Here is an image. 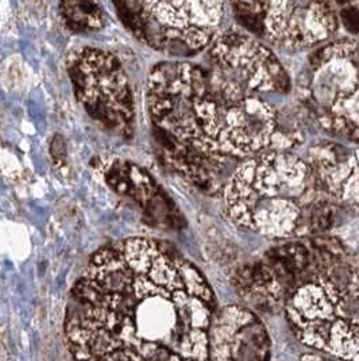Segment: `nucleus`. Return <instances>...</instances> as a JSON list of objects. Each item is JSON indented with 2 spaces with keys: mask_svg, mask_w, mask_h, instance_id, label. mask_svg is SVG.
Instances as JSON below:
<instances>
[{
  "mask_svg": "<svg viewBox=\"0 0 359 361\" xmlns=\"http://www.w3.org/2000/svg\"><path fill=\"white\" fill-rule=\"evenodd\" d=\"M216 298L166 243L132 237L100 247L72 290L73 361H213Z\"/></svg>",
  "mask_w": 359,
  "mask_h": 361,
  "instance_id": "obj_1",
  "label": "nucleus"
},
{
  "mask_svg": "<svg viewBox=\"0 0 359 361\" xmlns=\"http://www.w3.org/2000/svg\"><path fill=\"white\" fill-rule=\"evenodd\" d=\"M146 103L163 164L211 195L223 185L226 159L288 150L303 140L294 115L213 66H154Z\"/></svg>",
  "mask_w": 359,
  "mask_h": 361,
  "instance_id": "obj_2",
  "label": "nucleus"
},
{
  "mask_svg": "<svg viewBox=\"0 0 359 361\" xmlns=\"http://www.w3.org/2000/svg\"><path fill=\"white\" fill-rule=\"evenodd\" d=\"M225 202L237 225L266 237L320 234L335 224L336 204L310 164L288 150L246 159L225 187Z\"/></svg>",
  "mask_w": 359,
  "mask_h": 361,
  "instance_id": "obj_3",
  "label": "nucleus"
},
{
  "mask_svg": "<svg viewBox=\"0 0 359 361\" xmlns=\"http://www.w3.org/2000/svg\"><path fill=\"white\" fill-rule=\"evenodd\" d=\"M284 310L297 340L339 361H359V255L316 267Z\"/></svg>",
  "mask_w": 359,
  "mask_h": 361,
  "instance_id": "obj_4",
  "label": "nucleus"
},
{
  "mask_svg": "<svg viewBox=\"0 0 359 361\" xmlns=\"http://www.w3.org/2000/svg\"><path fill=\"white\" fill-rule=\"evenodd\" d=\"M300 100L332 135L359 142V42L343 38L310 56L298 84Z\"/></svg>",
  "mask_w": 359,
  "mask_h": 361,
  "instance_id": "obj_5",
  "label": "nucleus"
},
{
  "mask_svg": "<svg viewBox=\"0 0 359 361\" xmlns=\"http://www.w3.org/2000/svg\"><path fill=\"white\" fill-rule=\"evenodd\" d=\"M126 27L151 49L189 57L210 48L225 18L223 1H116Z\"/></svg>",
  "mask_w": 359,
  "mask_h": 361,
  "instance_id": "obj_6",
  "label": "nucleus"
},
{
  "mask_svg": "<svg viewBox=\"0 0 359 361\" xmlns=\"http://www.w3.org/2000/svg\"><path fill=\"white\" fill-rule=\"evenodd\" d=\"M66 69L85 111L108 132L130 140L135 107L130 82L119 60L106 50L82 47L69 51Z\"/></svg>",
  "mask_w": 359,
  "mask_h": 361,
  "instance_id": "obj_7",
  "label": "nucleus"
},
{
  "mask_svg": "<svg viewBox=\"0 0 359 361\" xmlns=\"http://www.w3.org/2000/svg\"><path fill=\"white\" fill-rule=\"evenodd\" d=\"M237 20L281 49L315 48L339 27L338 4L329 1H237Z\"/></svg>",
  "mask_w": 359,
  "mask_h": 361,
  "instance_id": "obj_8",
  "label": "nucleus"
},
{
  "mask_svg": "<svg viewBox=\"0 0 359 361\" xmlns=\"http://www.w3.org/2000/svg\"><path fill=\"white\" fill-rule=\"evenodd\" d=\"M210 64L258 95H288L291 79L277 57L260 41L238 32L219 34L208 49Z\"/></svg>",
  "mask_w": 359,
  "mask_h": 361,
  "instance_id": "obj_9",
  "label": "nucleus"
},
{
  "mask_svg": "<svg viewBox=\"0 0 359 361\" xmlns=\"http://www.w3.org/2000/svg\"><path fill=\"white\" fill-rule=\"evenodd\" d=\"M270 341L261 319L229 306L218 312L213 330V361H269Z\"/></svg>",
  "mask_w": 359,
  "mask_h": 361,
  "instance_id": "obj_10",
  "label": "nucleus"
},
{
  "mask_svg": "<svg viewBox=\"0 0 359 361\" xmlns=\"http://www.w3.org/2000/svg\"><path fill=\"white\" fill-rule=\"evenodd\" d=\"M308 164L327 197L359 214V149L323 142L310 149Z\"/></svg>",
  "mask_w": 359,
  "mask_h": 361,
  "instance_id": "obj_11",
  "label": "nucleus"
},
{
  "mask_svg": "<svg viewBox=\"0 0 359 361\" xmlns=\"http://www.w3.org/2000/svg\"><path fill=\"white\" fill-rule=\"evenodd\" d=\"M106 180L116 192L134 197L147 215L160 225L177 226L181 218L173 202L145 169L130 161H115L106 175Z\"/></svg>",
  "mask_w": 359,
  "mask_h": 361,
  "instance_id": "obj_12",
  "label": "nucleus"
},
{
  "mask_svg": "<svg viewBox=\"0 0 359 361\" xmlns=\"http://www.w3.org/2000/svg\"><path fill=\"white\" fill-rule=\"evenodd\" d=\"M60 13L66 26L79 33L100 30L106 23L104 13L95 1H63Z\"/></svg>",
  "mask_w": 359,
  "mask_h": 361,
  "instance_id": "obj_13",
  "label": "nucleus"
},
{
  "mask_svg": "<svg viewBox=\"0 0 359 361\" xmlns=\"http://www.w3.org/2000/svg\"><path fill=\"white\" fill-rule=\"evenodd\" d=\"M339 22L353 34H359V1L338 4Z\"/></svg>",
  "mask_w": 359,
  "mask_h": 361,
  "instance_id": "obj_14",
  "label": "nucleus"
}]
</instances>
